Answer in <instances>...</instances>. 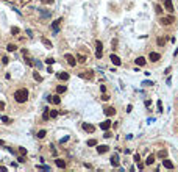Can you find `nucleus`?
Masks as SVG:
<instances>
[{
	"label": "nucleus",
	"instance_id": "nucleus-32",
	"mask_svg": "<svg viewBox=\"0 0 178 172\" xmlns=\"http://www.w3.org/2000/svg\"><path fill=\"white\" fill-rule=\"evenodd\" d=\"M45 63H47V64H53L55 59H53V58H47V59H45Z\"/></svg>",
	"mask_w": 178,
	"mask_h": 172
},
{
	"label": "nucleus",
	"instance_id": "nucleus-3",
	"mask_svg": "<svg viewBox=\"0 0 178 172\" xmlns=\"http://www.w3.org/2000/svg\"><path fill=\"white\" fill-rule=\"evenodd\" d=\"M95 49H97V52H95V57H97V58H102V49H103L102 41H95Z\"/></svg>",
	"mask_w": 178,
	"mask_h": 172
},
{
	"label": "nucleus",
	"instance_id": "nucleus-11",
	"mask_svg": "<svg viewBox=\"0 0 178 172\" xmlns=\"http://www.w3.org/2000/svg\"><path fill=\"white\" fill-rule=\"evenodd\" d=\"M105 114H106L108 117L114 116V114H116V110H114V107H108V108H105Z\"/></svg>",
	"mask_w": 178,
	"mask_h": 172
},
{
	"label": "nucleus",
	"instance_id": "nucleus-2",
	"mask_svg": "<svg viewBox=\"0 0 178 172\" xmlns=\"http://www.w3.org/2000/svg\"><path fill=\"white\" fill-rule=\"evenodd\" d=\"M64 58L67 59L69 66H72V67H74V66H77V59H75V57H74V55H70V53H66V55H64Z\"/></svg>",
	"mask_w": 178,
	"mask_h": 172
},
{
	"label": "nucleus",
	"instance_id": "nucleus-20",
	"mask_svg": "<svg viewBox=\"0 0 178 172\" xmlns=\"http://www.w3.org/2000/svg\"><path fill=\"white\" fill-rule=\"evenodd\" d=\"M136 64L137 66H144V64H145V58H144V57H137L136 58Z\"/></svg>",
	"mask_w": 178,
	"mask_h": 172
},
{
	"label": "nucleus",
	"instance_id": "nucleus-21",
	"mask_svg": "<svg viewBox=\"0 0 178 172\" xmlns=\"http://www.w3.org/2000/svg\"><path fill=\"white\" fill-rule=\"evenodd\" d=\"M66 89H67V88H66L64 85H59V86H56V92H58V94H62V92H66Z\"/></svg>",
	"mask_w": 178,
	"mask_h": 172
},
{
	"label": "nucleus",
	"instance_id": "nucleus-8",
	"mask_svg": "<svg viewBox=\"0 0 178 172\" xmlns=\"http://www.w3.org/2000/svg\"><path fill=\"white\" fill-rule=\"evenodd\" d=\"M83 130L84 131H89V133H94V125L92 124H88V122H83Z\"/></svg>",
	"mask_w": 178,
	"mask_h": 172
},
{
	"label": "nucleus",
	"instance_id": "nucleus-36",
	"mask_svg": "<svg viewBox=\"0 0 178 172\" xmlns=\"http://www.w3.org/2000/svg\"><path fill=\"white\" fill-rule=\"evenodd\" d=\"M2 63H3V64H8V57H3L2 58Z\"/></svg>",
	"mask_w": 178,
	"mask_h": 172
},
{
	"label": "nucleus",
	"instance_id": "nucleus-30",
	"mask_svg": "<svg viewBox=\"0 0 178 172\" xmlns=\"http://www.w3.org/2000/svg\"><path fill=\"white\" fill-rule=\"evenodd\" d=\"M11 33H13V35H17V33H19V28H17V27H13V28H11Z\"/></svg>",
	"mask_w": 178,
	"mask_h": 172
},
{
	"label": "nucleus",
	"instance_id": "nucleus-13",
	"mask_svg": "<svg viewBox=\"0 0 178 172\" xmlns=\"http://www.w3.org/2000/svg\"><path fill=\"white\" fill-rule=\"evenodd\" d=\"M111 166L119 167V157L117 155H113V157H111Z\"/></svg>",
	"mask_w": 178,
	"mask_h": 172
},
{
	"label": "nucleus",
	"instance_id": "nucleus-9",
	"mask_svg": "<svg viewBox=\"0 0 178 172\" xmlns=\"http://www.w3.org/2000/svg\"><path fill=\"white\" fill-rule=\"evenodd\" d=\"M110 59H111V61H113V64H114V66H120V64H122L120 58H119L117 55H114V53H113V55H111V57H110Z\"/></svg>",
	"mask_w": 178,
	"mask_h": 172
},
{
	"label": "nucleus",
	"instance_id": "nucleus-40",
	"mask_svg": "<svg viewBox=\"0 0 178 172\" xmlns=\"http://www.w3.org/2000/svg\"><path fill=\"white\" fill-rule=\"evenodd\" d=\"M158 44L163 45V44H164V39H163V38H159V39H158Z\"/></svg>",
	"mask_w": 178,
	"mask_h": 172
},
{
	"label": "nucleus",
	"instance_id": "nucleus-35",
	"mask_svg": "<svg viewBox=\"0 0 178 172\" xmlns=\"http://www.w3.org/2000/svg\"><path fill=\"white\" fill-rule=\"evenodd\" d=\"M133 160H134V161H136V163H139V160H141V157H139V155H137V153H136V155H134V157H133Z\"/></svg>",
	"mask_w": 178,
	"mask_h": 172
},
{
	"label": "nucleus",
	"instance_id": "nucleus-22",
	"mask_svg": "<svg viewBox=\"0 0 178 172\" xmlns=\"http://www.w3.org/2000/svg\"><path fill=\"white\" fill-rule=\"evenodd\" d=\"M41 41H42V44H44V45H45V47H47V49H52V42H50V41H48V39H45V38H42V39H41Z\"/></svg>",
	"mask_w": 178,
	"mask_h": 172
},
{
	"label": "nucleus",
	"instance_id": "nucleus-14",
	"mask_svg": "<svg viewBox=\"0 0 178 172\" xmlns=\"http://www.w3.org/2000/svg\"><path fill=\"white\" fill-rule=\"evenodd\" d=\"M92 75H94V74H92V71H84V72H81V74H80V77L81 78H92Z\"/></svg>",
	"mask_w": 178,
	"mask_h": 172
},
{
	"label": "nucleus",
	"instance_id": "nucleus-44",
	"mask_svg": "<svg viewBox=\"0 0 178 172\" xmlns=\"http://www.w3.org/2000/svg\"><path fill=\"white\" fill-rule=\"evenodd\" d=\"M0 145H3V141L2 139H0Z\"/></svg>",
	"mask_w": 178,
	"mask_h": 172
},
{
	"label": "nucleus",
	"instance_id": "nucleus-10",
	"mask_svg": "<svg viewBox=\"0 0 178 172\" xmlns=\"http://www.w3.org/2000/svg\"><path fill=\"white\" fill-rule=\"evenodd\" d=\"M164 6H166V9H167L169 13L173 11V3H172V0H164Z\"/></svg>",
	"mask_w": 178,
	"mask_h": 172
},
{
	"label": "nucleus",
	"instance_id": "nucleus-25",
	"mask_svg": "<svg viewBox=\"0 0 178 172\" xmlns=\"http://www.w3.org/2000/svg\"><path fill=\"white\" fill-rule=\"evenodd\" d=\"M42 119H44V121L50 119V111H48V110H45V111H44V114H42Z\"/></svg>",
	"mask_w": 178,
	"mask_h": 172
},
{
	"label": "nucleus",
	"instance_id": "nucleus-31",
	"mask_svg": "<svg viewBox=\"0 0 178 172\" xmlns=\"http://www.w3.org/2000/svg\"><path fill=\"white\" fill-rule=\"evenodd\" d=\"M158 111H163V102L158 100Z\"/></svg>",
	"mask_w": 178,
	"mask_h": 172
},
{
	"label": "nucleus",
	"instance_id": "nucleus-12",
	"mask_svg": "<svg viewBox=\"0 0 178 172\" xmlns=\"http://www.w3.org/2000/svg\"><path fill=\"white\" fill-rule=\"evenodd\" d=\"M163 166L166 167V169H173V163L170 160H163Z\"/></svg>",
	"mask_w": 178,
	"mask_h": 172
},
{
	"label": "nucleus",
	"instance_id": "nucleus-41",
	"mask_svg": "<svg viewBox=\"0 0 178 172\" xmlns=\"http://www.w3.org/2000/svg\"><path fill=\"white\" fill-rule=\"evenodd\" d=\"M142 85H144V86H150V85H153V83H151V81H144Z\"/></svg>",
	"mask_w": 178,
	"mask_h": 172
},
{
	"label": "nucleus",
	"instance_id": "nucleus-37",
	"mask_svg": "<svg viewBox=\"0 0 178 172\" xmlns=\"http://www.w3.org/2000/svg\"><path fill=\"white\" fill-rule=\"evenodd\" d=\"M67 139H69V136H64V138H61V141H59V143H61V144H64Z\"/></svg>",
	"mask_w": 178,
	"mask_h": 172
},
{
	"label": "nucleus",
	"instance_id": "nucleus-26",
	"mask_svg": "<svg viewBox=\"0 0 178 172\" xmlns=\"http://www.w3.org/2000/svg\"><path fill=\"white\" fill-rule=\"evenodd\" d=\"M33 77H34V80H36V81H42V77L38 74V72H33Z\"/></svg>",
	"mask_w": 178,
	"mask_h": 172
},
{
	"label": "nucleus",
	"instance_id": "nucleus-16",
	"mask_svg": "<svg viewBox=\"0 0 178 172\" xmlns=\"http://www.w3.org/2000/svg\"><path fill=\"white\" fill-rule=\"evenodd\" d=\"M153 163H155V155L150 153L147 157V160H145V164H147V166H150V164H153Z\"/></svg>",
	"mask_w": 178,
	"mask_h": 172
},
{
	"label": "nucleus",
	"instance_id": "nucleus-17",
	"mask_svg": "<svg viewBox=\"0 0 178 172\" xmlns=\"http://www.w3.org/2000/svg\"><path fill=\"white\" fill-rule=\"evenodd\" d=\"M108 150H110V147H108V145H98V147H97V152H98V153H106Z\"/></svg>",
	"mask_w": 178,
	"mask_h": 172
},
{
	"label": "nucleus",
	"instance_id": "nucleus-29",
	"mask_svg": "<svg viewBox=\"0 0 178 172\" xmlns=\"http://www.w3.org/2000/svg\"><path fill=\"white\" fill-rule=\"evenodd\" d=\"M2 122H5V124H11V119L6 117V116H2Z\"/></svg>",
	"mask_w": 178,
	"mask_h": 172
},
{
	"label": "nucleus",
	"instance_id": "nucleus-33",
	"mask_svg": "<svg viewBox=\"0 0 178 172\" xmlns=\"http://www.w3.org/2000/svg\"><path fill=\"white\" fill-rule=\"evenodd\" d=\"M19 152H21L22 155H25V153H27V149H25V147H19Z\"/></svg>",
	"mask_w": 178,
	"mask_h": 172
},
{
	"label": "nucleus",
	"instance_id": "nucleus-15",
	"mask_svg": "<svg viewBox=\"0 0 178 172\" xmlns=\"http://www.w3.org/2000/svg\"><path fill=\"white\" fill-rule=\"evenodd\" d=\"M55 163H56V166L61 167V169H64V167H66V161L61 160V158H56V160H55Z\"/></svg>",
	"mask_w": 178,
	"mask_h": 172
},
{
	"label": "nucleus",
	"instance_id": "nucleus-24",
	"mask_svg": "<svg viewBox=\"0 0 178 172\" xmlns=\"http://www.w3.org/2000/svg\"><path fill=\"white\" fill-rule=\"evenodd\" d=\"M167 157V150H159L158 152V158H166Z\"/></svg>",
	"mask_w": 178,
	"mask_h": 172
},
{
	"label": "nucleus",
	"instance_id": "nucleus-7",
	"mask_svg": "<svg viewBox=\"0 0 178 172\" xmlns=\"http://www.w3.org/2000/svg\"><path fill=\"white\" fill-rule=\"evenodd\" d=\"M100 128H102V130H105V131L110 130V128H111V121H110V119H106V121L100 122Z\"/></svg>",
	"mask_w": 178,
	"mask_h": 172
},
{
	"label": "nucleus",
	"instance_id": "nucleus-5",
	"mask_svg": "<svg viewBox=\"0 0 178 172\" xmlns=\"http://www.w3.org/2000/svg\"><path fill=\"white\" fill-rule=\"evenodd\" d=\"M61 22H62V19H56V21L52 24V31H53V33L59 31V24H61Z\"/></svg>",
	"mask_w": 178,
	"mask_h": 172
},
{
	"label": "nucleus",
	"instance_id": "nucleus-28",
	"mask_svg": "<svg viewBox=\"0 0 178 172\" xmlns=\"http://www.w3.org/2000/svg\"><path fill=\"white\" fill-rule=\"evenodd\" d=\"M88 145H89V147H92V145H97V139H89V141H88Z\"/></svg>",
	"mask_w": 178,
	"mask_h": 172
},
{
	"label": "nucleus",
	"instance_id": "nucleus-23",
	"mask_svg": "<svg viewBox=\"0 0 178 172\" xmlns=\"http://www.w3.org/2000/svg\"><path fill=\"white\" fill-rule=\"evenodd\" d=\"M16 49H17V45H16V44H8V47H6V50H8V52H14Z\"/></svg>",
	"mask_w": 178,
	"mask_h": 172
},
{
	"label": "nucleus",
	"instance_id": "nucleus-1",
	"mask_svg": "<svg viewBox=\"0 0 178 172\" xmlns=\"http://www.w3.org/2000/svg\"><path fill=\"white\" fill-rule=\"evenodd\" d=\"M27 99H28V91L25 88H21V89H17V91L14 92V100L19 102V103H25Z\"/></svg>",
	"mask_w": 178,
	"mask_h": 172
},
{
	"label": "nucleus",
	"instance_id": "nucleus-19",
	"mask_svg": "<svg viewBox=\"0 0 178 172\" xmlns=\"http://www.w3.org/2000/svg\"><path fill=\"white\" fill-rule=\"evenodd\" d=\"M56 77L59 78V80H69V74H67V72H59Z\"/></svg>",
	"mask_w": 178,
	"mask_h": 172
},
{
	"label": "nucleus",
	"instance_id": "nucleus-27",
	"mask_svg": "<svg viewBox=\"0 0 178 172\" xmlns=\"http://www.w3.org/2000/svg\"><path fill=\"white\" fill-rule=\"evenodd\" d=\"M45 135H47V131H45V130H41V131H38V138H39V139H42V138H44Z\"/></svg>",
	"mask_w": 178,
	"mask_h": 172
},
{
	"label": "nucleus",
	"instance_id": "nucleus-39",
	"mask_svg": "<svg viewBox=\"0 0 178 172\" xmlns=\"http://www.w3.org/2000/svg\"><path fill=\"white\" fill-rule=\"evenodd\" d=\"M156 13H163V8L159 5H156Z\"/></svg>",
	"mask_w": 178,
	"mask_h": 172
},
{
	"label": "nucleus",
	"instance_id": "nucleus-34",
	"mask_svg": "<svg viewBox=\"0 0 178 172\" xmlns=\"http://www.w3.org/2000/svg\"><path fill=\"white\" fill-rule=\"evenodd\" d=\"M78 61H80V63H84V61H86V57H83V55H80V57H78Z\"/></svg>",
	"mask_w": 178,
	"mask_h": 172
},
{
	"label": "nucleus",
	"instance_id": "nucleus-38",
	"mask_svg": "<svg viewBox=\"0 0 178 172\" xmlns=\"http://www.w3.org/2000/svg\"><path fill=\"white\" fill-rule=\"evenodd\" d=\"M56 116H58L56 111H50V117H56Z\"/></svg>",
	"mask_w": 178,
	"mask_h": 172
},
{
	"label": "nucleus",
	"instance_id": "nucleus-42",
	"mask_svg": "<svg viewBox=\"0 0 178 172\" xmlns=\"http://www.w3.org/2000/svg\"><path fill=\"white\" fill-rule=\"evenodd\" d=\"M42 3H53V0H41Z\"/></svg>",
	"mask_w": 178,
	"mask_h": 172
},
{
	"label": "nucleus",
	"instance_id": "nucleus-43",
	"mask_svg": "<svg viewBox=\"0 0 178 172\" xmlns=\"http://www.w3.org/2000/svg\"><path fill=\"white\" fill-rule=\"evenodd\" d=\"M3 108H5V103H3V102H0V111H2Z\"/></svg>",
	"mask_w": 178,
	"mask_h": 172
},
{
	"label": "nucleus",
	"instance_id": "nucleus-4",
	"mask_svg": "<svg viewBox=\"0 0 178 172\" xmlns=\"http://www.w3.org/2000/svg\"><path fill=\"white\" fill-rule=\"evenodd\" d=\"M148 59H150L151 63H156V61H159V59H161V55L156 53V52H150V55H148Z\"/></svg>",
	"mask_w": 178,
	"mask_h": 172
},
{
	"label": "nucleus",
	"instance_id": "nucleus-18",
	"mask_svg": "<svg viewBox=\"0 0 178 172\" xmlns=\"http://www.w3.org/2000/svg\"><path fill=\"white\" fill-rule=\"evenodd\" d=\"M48 100H50L52 103H55V105H59V103H61V99H59V95H53V97H50Z\"/></svg>",
	"mask_w": 178,
	"mask_h": 172
},
{
	"label": "nucleus",
	"instance_id": "nucleus-6",
	"mask_svg": "<svg viewBox=\"0 0 178 172\" xmlns=\"http://www.w3.org/2000/svg\"><path fill=\"white\" fill-rule=\"evenodd\" d=\"M161 24H163V25H170V24H172V22H175V19H173L172 17V16H167V17H163V19H161Z\"/></svg>",
	"mask_w": 178,
	"mask_h": 172
}]
</instances>
